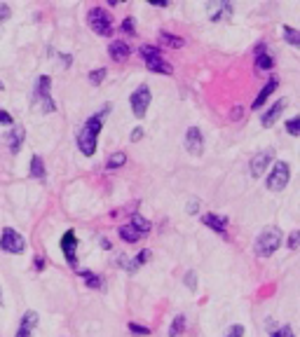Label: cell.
Masks as SVG:
<instances>
[{
	"label": "cell",
	"instance_id": "6da1fadb",
	"mask_svg": "<svg viewBox=\"0 0 300 337\" xmlns=\"http://www.w3.org/2000/svg\"><path fill=\"white\" fill-rule=\"evenodd\" d=\"M110 110V105H103V110L97 113L94 117H89L85 122V126L80 129L77 134V147L85 157H92L97 152V145H99V134H101V126H103V117L106 113Z\"/></svg>",
	"mask_w": 300,
	"mask_h": 337
},
{
	"label": "cell",
	"instance_id": "7a4b0ae2",
	"mask_svg": "<svg viewBox=\"0 0 300 337\" xmlns=\"http://www.w3.org/2000/svg\"><path fill=\"white\" fill-rule=\"evenodd\" d=\"M281 239H284L281 230H279L277 225H270V227H265V230L256 237L253 251H256L258 258H270V255L277 251L279 246H281Z\"/></svg>",
	"mask_w": 300,
	"mask_h": 337
},
{
	"label": "cell",
	"instance_id": "3957f363",
	"mask_svg": "<svg viewBox=\"0 0 300 337\" xmlns=\"http://www.w3.org/2000/svg\"><path fill=\"white\" fill-rule=\"evenodd\" d=\"M87 24L99 35H110L113 33V19H110V14L103 7H92L87 12Z\"/></svg>",
	"mask_w": 300,
	"mask_h": 337
},
{
	"label": "cell",
	"instance_id": "277c9868",
	"mask_svg": "<svg viewBox=\"0 0 300 337\" xmlns=\"http://www.w3.org/2000/svg\"><path fill=\"white\" fill-rule=\"evenodd\" d=\"M289 180H291L289 162H277L275 168L270 171V176H268V188L272 190V192H281V190L289 185Z\"/></svg>",
	"mask_w": 300,
	"mask_h": 337
},
{
	"label": "cell",
	"instance_id": "5b68a950",
	"mask_svg": "<svg viewBox=\"0 0 300 337\" xmlns=\"http://www.w3.org/2000/svg\"><path fill=\"white\" fill-rule=\"evenodd\" d=\"M150 98H152V94H150L148 84H139V87H136V92H131V96H129L131 113L139 117V120L146 115V110H148V105H150Z\"/></svg>",
	"mask_w": 300,
	"mask_h": 337
},
{
	"label": "cell",
	"instance_id": "8992f818",
	"mask_svg": "<svg viewBox=\"0 0 300 337\" xmlns=\"http://www.w3.org/2000/svg\"><path fill=\"white\" fill-rule=\"evenodd\" d=\"M0 248L5 253H24L26 248V241H24V237L19 234L17 230H12V227H5L2 234H0Z\"/></svg>",
	"mask_w": 300,
	"mask_h": 337
},
{
	"label": "cell",
	"instance_id": "52a82bcc",
	"mask_svg": "<svg viewBox=\"0 0 300 337\" xmlns=\"http://www.w3.org/2000/svg\"><path fill=\"white\" fill-rule=\"evenodd\" d=\"M50 84H52V80L47 77V75H40L38 77V84H35V96L43 101V110H45V115H50V113H54V101H52V96H50Z\"/></svg>",
	"mask_w": 300,
	"mask_h": 337
},
{
	"label": "cell",
	"instance_id": "ba28073f",
	"mask_svg": "<svg viewBox=\"0 0 300 337\" xmlns=\"http://www.w3.org/2000/svg\"><path fill=\"white\" fill-rule=\"evenodd\" d=\"M183 143H185V150L195 155V157H200L204 150V136L202 131L197 129V126H190L188 131H185V138H183Z\"/></svg>",
	"mask_w": 300,
	"mask_h": 337
},
{
	"label": "cell",
	"instance_id": "9c48e42d",
	"mask_svg": "<svg viewBox=\"0 0 300 337\" xmlns=\"http://www.w3.org/2000/svg\"><path fill=\"white\" fill-rule=\"evenodd\" d=\"M61 251L66 255V263L71 265V267H75V263H77V237H75L73 230H68L61 237Z\"/></svg>",
	"mask_w": 300,
	"mask_h": 337
},
{
	"label": "cell",
	"instance_id": "30bf717a",
	"mask_svg": "<svg viewBox=\"0 0 300 337\" xmlns=\"http://www.w3.org/2000/svg\"><path fill=\"white\" fill-rule=\"evenodd\" d=\"M270 162H272V150L256 152V155H253V159H251V176H253V178H260V176H263V171L270 167Z\"/></svg>",
	"mask_w": 300,
	"mask_h": 337
},
{
	"label": "cell",
	"instance_id": "8fae6325",
	"mask_svg": "<svg viewBox=\"0 0 300 337\" xmlns=\"http://www.w3.org/2000/svg\"><path fill=\"white\" fill-rule=\"evenodd\" d=\"M286 105H289V98H279L277 103L270 108L268 113H263V117H260V122H263V126H272L275 122L279 120V115L286 110Z\"/></svg>",
	"mask_w": 300,
	"mask_h": 337
},
{
	"label": "cell",
	"instance_id": "7c38bea8",
	"mask_svg": "<svg viewBox=\"0 0 300 337\" xmlns=\"http://www.w3.org/2000/svg\"><path fill=\"white\" fill-rule=\"evenodd\" d=\"M202 222L209 227V230L214 232H221V234H225V230H227V218L225 216H216V213H204L202 216Z\"/></svg>",
	"mask_w": 300,
	"mask_h": 337
},
{
	"label": "cell",
	"instance_id": "4fadbf2b",
	"mask_svg": "<svg viewBox=\"0 0 300 337\" xmlns=\"http://www.w3.org/2000/svg\"><path fill=\"white\" fill-rule=\"evenodd\" d=\"M146 68L152 71V73H160V75H172L174 73V66L167 63L162 56H152V59H146Z\"/></svg>",
	"mask_w": 300,
	"mask_h": 337
},
{
	"label": "cell",
	"instance_id": "5bb4252c",
	"mask_svg": "<svg viewBox=\"0 0 300 337\" xmlns=\"http://www.w3.org/2000/svg\"><path fill=\"white\" fill-rule=\"evenodd\" d=\"M38 326V314L35 312H26L22 318V323H19V330H17V337H31L33 328Z\"/></svg>",
	"mask_w": 300,
	"mask_h": 337
},
{
	"label": "cell",
	"instance_id": "9a60e30c",
	"mask_svg": "<svg viewBox=\"0 0 300 337\" xmlns=\"http://www.w3.org/2000/svg\"><path fill=\"white\" fill-rule=\"evenodd\" d=\"M277 87H279V80H277V77H270V80H268V84H265V87H263V89L258 92L256 101L251 103V108H253V110H258L260 105H263V103H265V101H268V98H270V94H272V92H275Z\"/></svg>",
	"mask_w": 300,
	"mask_h": 337
},
{
	"label": "cell",
	"instance_id": "2e32d148",
	"mask_svg": "<svg viewBox=\"0 0 300 337\" xmlns=\"http://www.w3.org/2000/svg\"><path fill=\"white\" fill-rule=\"evenodd\" d=\"M108 54H110V59H115V61H125L129 54H131V49H129L127 42L113 40L110 45H108Z\"/></svg>",
	"mask_w": 300,
	"mask_h": 337
},
{
	"label": "cell",
	"instance_id": "e0dca14e",
	"mask_svg": "<svg viewBox=\"0 0 300 337\" xmlns=\"http://www.w3.org/2000/svg\"><path fill=\"white\" fill-rule=\"evenodd\" d=\"M24 136H26V131H24V126H14L10 131V136H7V141H10V152H19V147H22L24 143Z\"/></svg>",
	"mask_w": 300,
	"mask_h": 337
},
{
	"label": "cell",
	"instance_id": "ac0fdd59",
	"mask_svg": "<svg viewBox=\"0 0 300 337\" xmlns=\"http://www.w3.org/2000/svg\"><path fill=\"white\" fill-rule=\"evenodd\" d=\"M118 234H120V239H122V241H127V243H136L141 239V234L134 230L131 225H122V227L118 230Z\"/></svg>",
	"mask_w": 300,
	"mask_h": 337
},
{
	"label": "cell",
	"instance_id": "d6986e66",
	"mask_svg": "<svg viewBox=\"0 0 300 337\" xmlns=\"http://www.w3.org/2000/svg\"><path fill=\"white\" fill-rule=\"evenodd\" d=\"M160 40H162V45H167V47H174V49H181L183 45H185V40H183V38L174 35V33H167V31H162V33H160Z\"/></svg>",
	"mask_w": 300,
	"mask_h": 337
},
{
	"label": "cell",
	"instance_id": "ffe728a7",
	"mask_svg": "<svg viewBox=\"0 0 300 337\" xmlns=\"http://www.w3.org/2000/svg\"><path fill=\"white\" fill-rule=\"evenodd\" d=\"M232 14V5L230 2H218L216 5V12L211 14V21H223V19H227Z\"/></svg>",
	"mask_w": 300,
	"mask_h": 337
},
{
	"label": "cell",
	"instance_id": "44dd1931",
	"mask_svg": "<svg viewBox=\"0 0 300 337\" xmlns=\"http://www.w3.org/2000/svg\"><path fill=\"white\" fill-rule=\"evenodd\" d=\"M31 176L33 178H45V162L40 155H33L31 157Z\"/></svg>",
	"mask_w": 300,
	"mask_h": 337
},
{
	"label": "cell",
	"instance_id": "7402d4cb",
	"mask_svg": "<svg viewBox=\"0 0 300 337\" xmlns=\"http://www.w3.org/2000/svg\"><path fill=\"white\" fill-rule=\"evenodd\" d=\"M129 225L139 232V234L150 232V220H146V218H143V216H139V213H134V216H131V222H129Z\"/></svg>",
	"mask_w": 300,
	"mask_h": 337
},
{
	"label": "cell",
	"instance_id": "603a6c76",
	"mask_svg": "<svg viewBox=\"0 0 300 337\" xmlns=\"http://www.w3.org/2000/svg\"><path fill=\"white\" fill-rule=\"evenodd\" d=\"M127 164V155L125 152H115V155H110L106 162V168L108 171H113V168H120V167H125Z\"/></svg>",
	"mask_w": 300,
	"mask_h": 337
},
{
	"label": "cell",
	"instance_id": "cb8c5ba5",
	"mask_svg": "<svg viewBox=\"0 0 300 337\" xmlns=\"http://www.w3.org/2000/svg\"><path fill=\"white\" fill-rule=\"evenodd\" d=\"M185 330V316L178 314L176 318L172 321V326H169V337H178Z\"/></svg>",
	"mask_w": 300,
	"mask_h": 337
},
{
	"label": "cell",
	"instance_id": "d4e9b609",
	"mask_svg": "<svg viewBox=\"0 0 300 337\" xmlns=\"http://www.w3.org/2000/svg\"><path fill=\"white\" fill-rule=\"evenodd\" d=\"M80 276L85 279V284L89 286V288H101V286H103V279H101L99 274H92V272H87V269H82Z\"/></svg>",
	"mask_w": 300,
	"mask_h": 337
},
{
	"label": "cell",
	"instance_id": "484cf974",
	"mask_svg": "<svg viewBox=\"0 0 300 337\" xmlns=\"http://www.w3.org/2000/svg\"><path fill=\"white\" fill-rule=\"evenodd\" d=\"M281 33H284V38H286L289 45H293V47H298L300 45V33L296 31V28H291V26H281Z\"/></svg>",
	"mask_w": 300,
	"mask_h": 337
},
{
	"label": "cell",
	"instance_id": "4316f807",
	"mask_svg": "<svg viewBox=\"0 0 300 337\" xmlns=\"http://www.w3.org/2000/svg\"><path fill=\"white\" fill-rule=\"evenodd\" d=\"M272 66H275V61H272L270 54H258L256 56V68L258 71H272Z\"/></svg>",
	"mask_w": 300,
	"mask_h": 337
},
{
	"label": "cell",
	"instance_id": "83f0119b",
	"mask_svg": "<svg viewBox=\"0 0 300 337\" xmlns=\"http://www.w3.org/2000/svg\"><path fill=\"white\" fill-rule=\"evenodd\" d=\"M141 56H143V61L146 59H152V56H160V49L155 47V45H141Z\"/></svg>",
	"mask_w": 300,
	"mask_h": 337
},
{
	"label": "cell",
	"instance_id": "f1b7e54d",
	"mask_svg": "<svg viewBox=\"0 0 300 337\" xmlns=\"http://www.w3.org/2000/svg\"><path fill=\"white\" fill-rule=\"evenodd\" d=\"M106 75H108L106 68H97V71H92V73H89V82H92V84H101L103 80H106Z\"/></svg>",
	"mask_w": 300,
	"mask_h": 337
},
{
	"label": "cell",
	"instance_id": "f546056e",
	"mask_svg": "<svg viewBox=\"0 0 300 337\" xmlns=\"http://www.w3.org/2000/svg\"><path fill=\"white\" fill-rule=\"evenodd\" d=\"M286 131H289L291 136H298V134H300V117L298 115L291 117L289 122H286Z\"/></svg>",
	"mask_w": 300,
	"mask_h": 337
},
{
	"label": "cell",
	"instance_id": "4dcf8cb0",
	"mask_svg": "<svg viewBox=\"0 0 300 337\" xmlns=\"http://www.w3.org/2000/svg\"><path fill=\"white\" fill-rule=\"evenodd\" d=\"M225 337H244V326H230V330L225 333Z\"/></svg>",
	"mask_w": 300,
	"mask_h": 337
},
{
	"label": "cell",
	"instance_id": "1f68e13d",
	"mask_svg": "<svg viewBox=\"0 0 300 337\" xmlns=\"http://www.w3.org/2000/svg\"><path fill=\"white\" fill-rule=\"evenodd\" d=\"M122 31H125V33H131V35L136 33V24H134V19H131V17H127V19L122 21Z\"/></svg>",
	"mask_w": 300,
	"mask_h": 337
},
{
	"label": "cell",
	"instance_id": "d6a6232c",
	"mask_svg": "<svg viewBox=\"0 0 300 337\" xmlns=\"http://www.w3.org/2000/svg\"><path fill=\"white\" fill-rule=\"evenodd\" d=\"M272 337H293V330H291V326H281L272 333Z\"/></svg>",
	"mask_w": 300,
	"mask_h": 337
},
{
	"label": "cell",
	"instance_id": "836d02e7",
	"mask_svg": "<svg viewBox=\"0 0 300 337\" xmlns=\"http://www.w3.org/2000/svg\"><path fill=\"white\" fill-rule=\"evenodd\" d=\"M129 330H131V333H136V335H150V328L139 326V323H129Z\"/></svg>",
	"mask_w": 300,
	"mask_h": 337
},
{
	"label": "cell",
	"instance_id": "e575fe53",
	"mask_svg": "<svg viewBox=\"0 0 300 337\" xmlns=\"http://www.w3.org/2000/svg\"><path fill=\"white\" fill-rule=\"evenodd\" d=\"M10 14H12L10 5H5V2H0V24H5V21L10 19Z\"/></svg>",
	"mask_w": 300,
	"mask_h": 337
},
{
	"label": "cell",
	"instance_id": "d590c367",
	"mask_svg": "<svg viewBox=\"0 0 300 337\" xmlns=\"http://www.w3.org/2000/svg\"><path fill=\"white\" fill-rule=\"evenodd\" d=\"M185 286H188L190 290H195V288H197V276H195V272L185 274Z\"/></svg>",
	"mask_w": 300,
	"mask_h": 337
},
{
	"label": "cell",
	"instance_id": "8d00e7d4",
	"mask_svg": "<svg viewBox=\"0 0 300 337\" xmlns=\"http://www.w3.org/2000/svg\"><path fill=\"white\" fill-rule=\"evenodd\" d=\"M298 241H300V232H291V237H289V248H298Z\"/></svg>",
	"mask_w": 300,
	"mask_h": 337
},
{
	"label": "cell",
	"instance_id": "74e56055",
	"mask_svg": "<svg viewBox=\"0 0 300 337\" xmlns=\"http://www.w3.org/2000/svg\"><path fill=\"white\" fill-rule=\"evenodd\" d=\"M0 124H5V126L12 124V115H7V110H2V108H0Z\"/></svg>",
	"mask_w": 300,
	"mask_h": 337
},
{
	"label": "cell",
	"instance_id": "f35d334b",
	"mask_svg": "<svg viewBox=\"0 0 300 337\" xmlns=\"http://www.w3.org/2000/svg\"><path fill=\"white\" fill-rule=\"evenodd\" d=\"M33 267H35L38 272H40V269H45V258H35V260H33Z\"/></svg>",
	"mask_w": 300,
	"mask_h": 337
},
{
	"label": "cell",
	"instance_id": "ab89813d",
	"mask_svg": "<svg viewBox=\"0 0 300 337\" xmlns=\"http://www.w3.org/2000/svg\"><path fill=\"white\" fill-rule=\"evenodd\" d=\"M141 138H143V129H141V126H136V129H134V134H131V141H141Z\"/></svg>",
	"mask_w": 300,
	"mask_h": 337
},
{
	"label": "cell",
	"instance_id": "60d3db41",
	"mask_svg": "<svg viewBox=\"0 0 300 337\" xmlns=\"http://www.w3.org/2000/svg\"><path fill=\"white\" fill-rule=\"evenodd\" d=\"M242 117V108L237 105V108H232V113H230V120H239Z\"/></svg>",
	"mask_w": 300,
	"mask_h": 337
},
{
	"label": "cell",
	"instance_id": "b9f144b4",
	"mask_svg": "<svg viewBox=\"0 0 300 337\" xmlns=\"http://www.w3.org/2000/svg\"><path fill=\"white\" fill-rule=\"evenodd\" d=\"M188 211H190V213H195V211H197V199L190 201V206H188Z\"/></svg>",
	"mask_w": 300,
	"mask_h": 337
},
{
	"label": "cell",
	"instance_id": "7bdbcfd3",
	"mask_svg": "<svg viewBox=\"0 0 300 337\" xmlns=\"http://www.w3.org/2000/svg\"><path fill=\"white\" fill-rule=\"evenodd\" d=\"M2 89H5V84H2V82H0V92H2Z\"/></svg>",
	"mask_w": 300,
	"mask_h": 337
}]
</instances>
